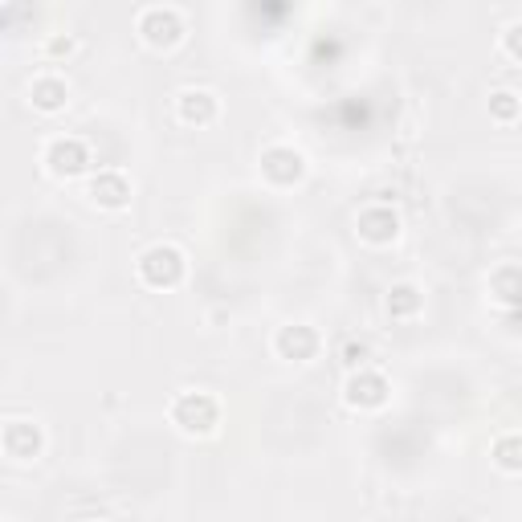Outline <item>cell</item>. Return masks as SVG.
<instances>
[{
	"instance_id": "cell-1",
	"label": "cell",
	"mask_w": 522,
	"mask_h": 522,
	"mask_svg": "<svg viewBox=\"0 0 522 522\" xmlns=\"http://www.w3.org/2000/svg\"><path fill=\"white\" fill-rule=\"evenodd\" d=\"M172 425L188 437H208L221 425V400L213 392H180L172 400Z\"/></svg>"
},
{
	"instance_id": "cell-2",
	"label": "cell",
	"mask_w": 522,
	"mask_h": 522,
	"mask_svg": "<svg viewBox=\"0 0 522 522\" xmlns=\"http://www.w3.org/2000/svg\"><path fill=\"white\" fill-rule=\"evenodd\" d=\"M139 282L151 286V290H172L184 282V270H188V261L176 245H151L139 253Z\"/></svg>"
},
{
	"instance_id": "cell-3",
	"label": "cell",
	"mask_w": 522,
	"mask_h": 522,
	"mask_svg": "<svg viewBox=\"0 0 522 522\" xmlns=\"http://www.w3.org/2000/svg\"><path fill=\"white\" fill-rule=\"evenodd\" d=\"M45 168L62 176V180H74L90 168V147L78 139V135H58L45 143Z\"/></svg>"
},
{
	"instance_id": "cell-4",
	"label": "cell",
	"mask_w": 522,
	"mask_h": 522,
	"mask_svg": "<svg viewBox=\"0 0 522 522\" xmlns=\"http://www.w3.org/2000/svg\"><path fill=\"white\" fill-rule=\"evenodd\" d=\"M139 33H143V41H147V45H155V49H168V45H176V41L184 37V21H180V13H176V9L151 5V9H143V13H139Z\"/></svg>"
},
{
	"instance_id": "cell-5",
	"label": "cell",
	"mask_w": 522,
	"mask_h": 522,
	"mask_svg": "<svg viewBox=\"0 0 522 522\" xmlns=\"http://www.w3.org/2000/svg\"><path fill=\"white\" fill-rule=\"evenodd\" d=\"M355 229H359V237H363V241H372V245H388V241H396V233H400V217L392 213L388 204H372V208H363V213H359Z\"/></svg>"
},
{
	"instance_id": "cell-6",
	"label": "cell",
	"mask_w": 522,
	"mask_h": 522,
	"mask_svg": "<svg viewBox=\"0 0 522 522\" xmlns=\"http://www.w3.org/2000/svg\"><path fill=\"white\" fill-rule=\"evenodd\" d=\"M384 400H388V384L372 368H359L347 376V404L351 408H380Z\"/></svg>"
},
{
	"instance_id": "cell-7",
	"label": "cell",
	"mask_w": 522,
	"mask_h": 522,
	"mask_svg": "<svg viewBox=\"0 0 522 522\" xmlns=\"http://www.w3.org/2000/svg\"><path fill=\"white\" fill-rule=\"evenodd\" d=\"M274 351H278L282 359L306 363V359H315V351H319V335H315V327H306V323L282 327V331L274 335Z\"/></svg>"
},
{
	"instance_id": "cell-8",
	"label": "cell",
	"mask_w": 522,
	"mask_h": 522,
	"mask_svg": "<svg viewBox=\"0 0 522 522\" xmlns=\"http://www.w3.org/2000/svg\"><path fill=\"white\" fill-rule=\"evenodd\" d=\"M0 445H5V453L17 457V461H33L41 453L45 437H41V429L33 421H9L5 433H0Z\"/></svg>"
},
{
	"instance_id": "cell-9",
	"label": "cell",
	"mask_w": 522,
	"mask_h": 522,
	"mask_svg": "<svg viewBox=\"0 0 522 522\" xmlns=\"http://www.w3.org/2000/svg\"><path fill=\"white\" fill-rule=\"evenodd\" d=\"M90 200L102 208H123L131 200V180L119 168H102L98 176H90Z\"/></svg>"
},
{
	"instance_id": "cell-10",
	"label": "cell",
	"mask_w": 522,
	"mask_h": 522,
	"mask_svg": "<svg viewBox=\"0 0 522 522\" xmlns=\"http://www.w3.org/2000/svg\"><path fill=\"white\" fill-rule=\"evenodd\" d=\"M176 111H180V119H184L188 127H208V123L217 119L221 102H217L213 90H184V94L176 98Z\"/></svg>"
},
{
	"instance_id": "cell-11",
	"label": "cell",
	"mask_w": 522,
	"mask_h": 522,
	"mask_svg": "<svg viewBox=\"0 0 522 522\" xmlns=\"http://www.w3.org/2000/svg\"><path fill=\"white\" fill-rule=\"evenodd\" d=\"M302 155L294 147H266L261 151V172H266L274 184H294L302 176Z\"/></svg>"
},
{
	"instance_id": "cell-12",
	"label": "cell",
	"mask_w": 522,
	"mask_h": 522,
	"mask_svg": "<svg viewBox=\"0 0 522 522\" xmlns=\"http://www.w3.org/2000/svg\"><path fill=\"white\" fill-rule=\"evenodd\" d=\"M66 78H58V74H41V78H33V86H29V98H33V107L37 111H45V115H54V111H62L66 107Z\"/></svg>"
},
{
	"instance_id": "cell-13",
	"label": "cell",
	"mask_w": 522,
	"mask_h": 522,
	"mask_svg": "<svg viewBox=\"0 0 522 522\" xmlns=\"http://www.w3.org/2000/svg\"><path fill=\"white\" fill-rule=\"evenodd\" d=\"M416 310H421V290H416V286H392L388 290V315L392 319H412L416 315Z\"/></svg>"
},
{
	"instance_id": "cell-14",
	"label": "cell",
	"mask_w": 522,
	"mask_h": 522,
	"mask_svg": "<svg viewBox=\"0 0 522 522\" xmlns=\"http://www.w3.org/2000/svg\"><path fill=\"white\" fill-rule=\"evenodd\" d=\"M490 282H498V286H502V294H498V298H502L506 306H514V298H518V270H514V266H502Z\"/></svg>"
},
{
	"instance_id": "cell-15",
	"label": "cell",
	"mask_w": 522,
	"mask_h": 522,
	"mask_svg": "<svg viewBox=\"0 0 522 522\" xmlns=\"http://www.w3.org/2000/svg\"><path fill=\"white\" fill-rule=\"evenodd\" d=\"M514 449H518V437H514V433L498 441V465L506 469V474H514V469H518V457H514Z\"/></svg>"
},
{
	"instance_id": "cell-16",
	"label": "cell",
	"mask_w": 522,
	"mask_h": 522,
	"mask_svg": "<svg viewBox=\"0 0 522 522\" xmlns=\"http://www.w3.org/2000/svg\"><path fill=\"white\" fill-rule=\"evenodd\" d=\"M343 363H347L351 372L368 368V347H363V343H347V351H343Z\"/></svg>"
},
{
	"instance_id": "cell-17",
	"label": "cell",
	"mask_w": 522,
	"mask_h": 522,
	"mask_svg": "<svg viewBox=\"0 0 522 522\" xmlns=\"http://www.w3.org/2000/svg\"><path fill=\"white\" fill-rule=\"evenodd\" d=\"M45 54H49V58L74 54V37H49V41H45Z\"/></svg>"
},
{
	"instance_id": "cell-18",
	"label": "cell",
	"mask_w": 522,
	"mask_h": 522,
	"mask_svg": "<svg viewBox=\"0 0 522 522\" xmlns=\"http://www.w3.org/2000/svg\"><path fill=\"white\" fill-rule=\"evenodd\" d=\"M494 111H498V119H514V90L494 94Z\"/></svg>"
}]
</instances>
